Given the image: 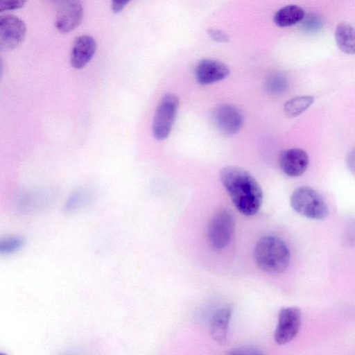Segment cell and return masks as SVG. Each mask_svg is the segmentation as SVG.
Segmentation results:
<instances>
[{"mask_svg":"<svg viewBox=\"0 0 355 355\" xmlns=\"http://www.w3.org/2000/svg\"><path fill=\"white\" fill-rule=\"evenodd\" d=\"M132 0H111V9L114 13L122 12Z\"/></svg>","mask_w":355,"mask_h":355,"instance_id":"cb8c5ba5","label":"cell"},{"mask_svg":"<svg viewBox=\"0 0 355 355\" xmlns=\"http://www.w3.org/2000/svg\"><path fill=\"white\" fill-rule=\"evenodd\" d=\"M232 354H261L262 352L259 349L254 347L244 346L233 349L230 352Z\"/></svg>","mask_w":355,"mask_h":355,"instance_id":"603a6c76","label":"cell"},{"mask_svg":"<svg viewBox=\"0 0 355 355\" xmlns=\"http://www.w3.org/2000/svg\"><path fill=\"white\" fill-rule=\"evenodd\" d=\"M220 181L238 211L245 216H253L259 210L263 192L255 178L247 171L227 166L220 171Z\"/></svg>","mask_w":355,"mask_h":355,"instance_id":"6da1fadb","label":"cell"},{"mask_svg":"<svg viewBox=\"0 0 355 355\" xmlns=\"http://www.w3.org/2000/svg\"><path fill=\"white\" fill-rule=\"evenodd\" d=\"M179 98L174 94L168 93L160 100L153 117L152 131L157 140L165 139L169 135L177 115Z\"/></svg>","mask_w":355,"mask_h":355,"instance_id":"277c9868","label":"cell"},{"mask_svg":"<svg viewBox=\"0 0 355 355\" xmlns=\"http://www.w3.org/2000/svg\"><path fill=\"white\" fill-rule=\"evenodd\" d=\"M209 36L214 41L220 43H225L229 41V36L227 33L220 29L210 28L207 30Z\"/></svg>","mask_w":355,"mask_h":355,"instance_id":"7402d4cb","label":"cell"},{"mask_svg":"<svg viewBox=\"0 0 355 355\" xmlns=\"http://www.w3.org/2000/svg\"><path fill=\"white\" fill-rule=\"evenodd\" d=\"M292 208L300 215L312 220H321L329 215V209L313 189L303 186L296 189L290 199Z\"/></svg>","mask_w":355,"mask_h":355,"instance_id":"3957f363","label":"cell"},{"mask_svg":"<svg viewBox=\"0 0 355 355\" xmlns=\"http://www.w3.org/2000/svg\"><path fill=\"white\" fill-rule=\"evenodd\" d=\"M87 195L83 191L73 193L65 203V209L68 211L76 210L86 201Z\"/></svg>","mask_w":355,"mask_h":355,"instance_id":"ffe728a7","label":"cell"},{"mask_svg":"<svg viewBox=\"0 0 355 355\" xmlns=\"http://www.w3.org/2000/svg\"><path fill=\"white\" fill-rule=\"evenodd\" d=\"M28 0H0V12L12 11L21 8Z\"/></svg>","mask_w":355,"mask_h":355,"instance_id":"44dd1931","label":"cell"},{"mask_svg":"<svg viewBox=\"0 0 355 355\" xmlns=\"http://www.w3.org/2000/svg\"><path fill=\"white\" fill-rule=\"evenodd\" d=\"M232 313V307L227 305L218 309L210 320L209 331L211 338L218 344L226 343L228 326Z\"/></svg>","mask_w":355,"mask_h":355,"instance_id":"4fadbf2b","label":"cell"},{"mask_svg":"<svg viewBox=\"0 0 355 355\" xmlns=\"http://www.w3.org/2000/svg\"><path fill=\"white\" fill-rule=\"evenodd\" d=\"M254 255L259 267L273 275L284 272L291 260L290 250L285 242L271 235L264 236L257 241Z\"/></svg>","mask_w":355,"mask_h":355,"instance_id":"7a4b0ae2","label":"cell"},{"mask_svg":"<svg viewBox=\"0 0 355 355\" xmlns=\"http://www.w3.org/2000/svg\"><path fill=\"white\" fill-rule=\"evenodd\" d=\"M235 229L232 214L227 210H222L216 214L210 220L207 235L211 246L220 250L231 241Z\"/></svg>","mask_w":355,"mask_h":355,"instance_id":"5b68a950","label":"cell"},{"mask_svg":"<svg viewBox=\"0 0 355 355\" xmlns=\"http://www.w3.org/2000/svg\"><path fill=\"white\" fill-rule=\"evenodd\" d=\"M26 26L17 16L6 14L0 17V49L10 51L19 46L25 39Z\"/></svg>","mask_w":355,"mask_h":355,"instance_id":"8992f818","label":"cell"},{"mask_svg":"<svg viewBox=\"0 0 355 355\" xmlns=\"http://www.w3.org/2000/svg\"><path fill=\"white\" fill-rule=\"evenodd\" d=\"M323 26L322 19L314 13L305 15L302 20L301 28L304 32L313 33L318 32Z\"/></svg>","mask_w":355,"mask_h":355,"instance_id":"d6986e66","label":"cell"},{"mask_svg":"<svg viewBox=\"0 0 355 355\" xmlns=\"http://www.w3.org/2000/svg\"><path fill=\"white\" fill-rule=\"evenodd\" d=\"M96 48V42L92 36L81 35L76 37L70 52L71 67L76 69L85 67L94 57Z\"/></svg>","mask_w":355,"mask_h":355,"instance_id":"7c38bea8","label":"cell"},{"mask_svg":"<svg viewBox=\"0 0 355 355\" xmlns=\"http://www.w3.org/2000/svg\"><path fill=\"white\" fill-rule=\"evenodd\" d=\"M301 311L297 307H285L280 310L274 333V340L278 345L291 342L297 334L301 325Z\"/></svg>","mask_w":355,"mask_h":355,"instance_id":"52a82bcc","label":"cell"},{"mask_svg":"<svg viewBox=\"0 0 355 355\" xmlns=\"http://www.w3.org/2000/svg\"><path fill=\"white\" fill-rule=\"evenodd\" d=\"M335 40L338 49L347 54H355V25L339 24L335 31Z\"/></svg>","mask_w":355,"mask_h":355,"instance_id":"5bb4252c","label":"cell"},{"mask_svg":"<svg viewBox=\"0 0 355 355\" xmlns=\"http://www.w3.org/2000/svg\"><path fill=\"white\" fill-rule=\"evenodd\" d=\"M309 164V156L305 150L292 148L282 153L279 158L281 170L287 176L296 178L302 175Z\"/></svg>","mask_w":355,"mask_h":355,"instance_id":"8fae6325","label":"cell"},{"mask_svg":"<svg viewBox=\"0 0 355 355\" xmlns=\"http://www.w3.org/2000/svg\"><path fill=\"white\" fill-rule=\"evenodd\" d=\"M230 69L225 63L211 58L201 60L195 69L196 81L202 85H210L226 78Z\"/></svg>","mask_w":355,"mask_h":355,"instance_id":"30bf717a","label":"cell"},{"mask_svg":"<svg viewBox=\"0 0 355 355\" xmlns=\"http://www.w3.org/2000/svg\"><path fill=\"white\" fill-rule=\"evenodd\" d=\"M25 239L19 235H12L1 239L0 241V253L10 254L20 250L25 245Z\"/></svg>","mask_w":355,"mask_h":355,"instance_id":"ac0fdd59","label":"cell"},{"mask_svg":"<svg viewBox=\"0 0 355 355\" xmlns=\"http://www.w3.org/2000/svg\"><path fill=\"white\" fill-rule=\"evenodd\" d=\"M264 87L268 93L272 95H281L287 90L288 81L283 73L275 72L268 76Z\"/></svg>","mask_w":355,"mask_h":355,"instance_id":"e0dca14e","label":"cell"},{"mask_svg":"<svg viewBox=\"0 0 355 355\" xmlns=\"http://www.w3.org/2000/svg\"><path fill=\"white\" fill-rule=\"evenodd\" d=\"M304 10L295 4L279 8L274 15V22L279 27H288L302 21L305 16Z\"/></svg>","mask_w":355,"mask_h":355,"instance_id":"9a60e30c","label":"cell"},{"mask_svg":"<svg viewBox=\"0 0 355 355\" xmlns=\"http://www.w3.org/2000/svg\"><path fill=\"white\" fill-rule=\"evenodd\" d=\"M83 8L80 0H61L55 26L62 33H67L76 28L82 22Z\"/></svg>","mask_w":355,"mask_h":355,"instance_id":"ba28073f","label":"cell"},{"mask_svg":"<svg viewBox=\"0 0 355 355\" xmlns=\"http://www.w3.org/2000/svg\"><path fill=\"white\" fill-rule=\"evenodd\" d=\"M345 162L349 171L355 175V147L347 153Z\"/></svg>","mask_w":355,"mask_h":355,"instance_id":"d4e9b609","label":"cell"},{"mask_svg":"<svg viewBox=\"0 0 355 355\" xmlns=\"http://www.w3.org/2000/svg\"><path fill=\"white\" fill-rule=\"evenodd\" d=\"M212 116L216 126L225 135H235L242 128L243 115L241 111L232 105H218L214 110Z\"/></svg>","mask_w":355,"mask_h":355,"instance_id":"9c48e42d","label":"cell"},{"mask_svg":"<svg viewBox=\"0 0 355 355\" xmlns=\"http://www.w3.org/2000/svg\"><path fill=\"white\" fill-rule=\"evenodd\" d=\"M314 97L309 95L295 96L284 105V112L288 118L296 117L304 112L314 102Z\"/></svg>","mask_w":355,"mask_h":355,"instance_id":"2e32d148","label":"cell"}]
</instances>
